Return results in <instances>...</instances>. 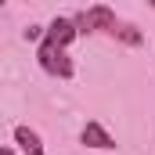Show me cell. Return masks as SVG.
<instances>
[{
    "instance_id": "2",
    "label": "cell",
    "mask_w": 155,
    "mask_h": 155,
    "mask_svg": "<svg viewBox=\"0 0 155 155\" xmlns=\"http://www.w3.org/2000/svg\"><path fill=\"white\" fill-rule=\"evenodd\" d=\"M36 61H40V69L47 76H54V79H72L76 76V65H72L69 51H58L51 43H40L36 47Z\"/></svg>"
},
{
    "instance_id": "5",
    "label": "cell",
    "mask_w": 155,
    "mask_h": 155,
    "mask_svg": "<svg viewBox=\"0 0 155 155\" xmlns=\"http://www.w3.org/2000/svg\"><path fill=\"white\" fill-rule=\"evenodd\" d=\"M15 144L22 148V155H47V152H43L40 134L33 130V126H25V123H18V126H15Z\"/></svg>"
},
{
    "instance_id": "4",
    "label": "cell",
    "mask_w": 155,
    "mask_h": 155,
    "mask_svg": "<svg viewBox=\"0 0 155 155\" xmlns=\"http://www.w3.org/2000/svg\"><path fill=\"white\" fill-rule=\"evenodd\" d=\"M79 141L87 144V148H94V152H112L116 148V137L97 123V119H90L87 126H83V134H79Z\"/></svg>"
},
{
    "instance_id": "3",
    "label": "cell",
    "mask_w": 155,
    "mask_h": 155,
    "mask_svg": "<svg viewBox=\"0 0 155 155\" xmlns=\"http://www.w3.org/2000/svg\"><path fill=\"white\" fill-rule=\"evenodd\" d=\"M79 36L76 22L72 18H51V25H47V33H43V43H51V47H58V51H69V43Z\"/></svg>"
},
{
    "instance_id": "1",
    "label": "cell",
    "mask_w": 155,
    "mask_h": 155,
    "mask_svg": "<svg viewBox=\"0 0 155 155\" xmlns=\"http://www.w3.org/2000/svg\"><path fill=\"white\" fill-rule=\"evenodd\" d=\"M72 22H76L79 33H112V36H116L119 29H123V22L116 18V11H112V7H105V4H94V7L79 11Z\"/></svg>"
},
{
    "instance_id": "6",
    "label": "cell",
    "mask_w": 155,
    "mask_h": 155,
    "mask_svg": "<svg viewBox=\"0 0 155 155\" xmlns=\"http://www.w3.org/2000/svg\"><path fill=\"white\" fill-rule=\"evenodd\" d=\"M116 36L123 40V43H141V33H137V29H134V25H123V29H119Z\"/></svg>"
}]
</instances>
